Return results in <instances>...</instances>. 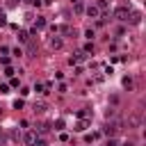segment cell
I'll use <instances>...</instances> for the list:
<instances>
[{
	"label": "cell",
	"instance_id": "1",
	"mask_svg": "<svg viewBox=\"0 0 146 146\" xmlns=\"http://www.w3.org/2000/svg\"><path fill=\"white\" fill-rule=\"evenodd\" d=\"M128 14H130L128 7H116V9H114V18H116V21H128Z\"/></svg>",
	"mask_w": 146,
	"mask_h": 146
},
{
	"label": "cell",
	"instance_id": "2",
	"mask_svg": "<svg viewBox=\"0 0 146 146\" xmlns=\"http://www.w3.org/2000/svg\"><path fill=\"white\" fill-rule=\"evenodd\" d=\"M34 141H36V132L30 130V132L23 135V144H25V146H34Z\"/></svg>",
	"mask_w": 146,
	"mask_h": 146
},
{
	"label": "cell",
	"instance_id": "3",
	"mask_svg": "<svg viewBox=\"0 0 146 146\" xmlns=\"http://www.w3.org/2000/svg\"><path fill=\"white\" fill-rule=\"evenodd\" d=\"M84 14H87L89 18H98V14H100V9H98L96 5H89V7H84Z\"/></svg>",
	"mask_w": 146,
	"mask_h": 146
},
{
	"label": "cell",
	"instance_id": "4",
	"mask_svg": "<svg viewBox=\"0 0 146 146\" xmlns=\"http://www.w3.org/2000/svg\"><path fill=\"white\" fill-rule=\"evenodd\" d=\"M128 21H130V25H139L141 23V14L139 11H130L128 14Z\"/></svg>",
	"mask_w": 146,
	"mask_h": 146
},
{
	"label": "cell",
	"instance_id": "5",
	"mask_svg": "<svg viewBox=\"0 0 146 146\" xmlns=\"http://www.w3.org/2000/svg\"><path fill=\"white\" fill-rule=\"evenodd\" d=\"M43 27H46V18L36 16V21H34V27H32V32H36V30H43Z\"/></svg>",
	"mask_w": 146,
	"mask_h": 146
},
{
	"label": "cell",
	"instance_id": "6",
	"mask_svg": "<svg viewBox=\"0 0 146 146\" xmlns=\"http://www.w3.org/2000/svg\"><path fill=\"white\" fill-rule=\"evenodd\" d=\"M73 2V11L75 14H84V5H82V0H71Z\"/></svg>",
	"mask_w": 146,
	"mask_h": 146
},
{
	"label": "cell",
	"instance_id": "7",
	"mask_svg": "<svg viewBox=\"0 0 146 146\" xmlns=\"http://www.w3.org/2000/svg\"><path fill=\"white\" fill-rule=\"evenodd\" d=\"M62 46H64V41H62L59 36H52V39H50V48H55V50H59Z\"/></svg>",
	"mask_w": 146,
	"mask_h": 146
},
{
	"label": "cell",
	"instance_id": "8",
	"mask_svg": "<svg viewBox=\"0 0 146 146\" xmlns=\"http://www.w3.org/2000/svg\"><path fill=\"white\" fill-rule=\"evenodd\" d=\"M16 39H18L21 43H27V39H30V34H27L25 30H18V34H16Z\"/></svg>",
	"mask_w": 146,
	"mask_h": 146
},
{
	"label": "cell",
	"instance_id": "9",
	"mask_svg": "<svg viewBox=\"0 0 146 146\" xmlns=\"http://www.w3.org/2000/svg\"><path fill=\"white\" fill-rule=\"evenodd\" d=\"M75 130H78V132H84V130H87V121H78V123H75Z\"/></svg>",
	"mask_w": 146,
	"mask_h": 146
},
{
	"label": "cell",
	"instance_id": "10",
	"mask_svg": "<svg viewBox=\"0 0 146 146\" xmlns=\"http://www.w3.org/2000/svg\"><path fill=\"white\" fill-rule=\"evenodd\" d=\"M82 57H84V52H75V55L71 57V64H78V62H80Z\"/></svg>",
	"mask_w": 146,
	"mask_h": 146
},
{
	"label": "cell",
	"instance_id": "11",
	"mask_svg": "<svg viewBox=\"0 0 146 146\" xmlns=\"http://www.w3.org/2000/svg\"><path fill=\"white\" fill-rule=\"evenodd\" d=\"M128 125L137 128V125H139V119H137V116H130V119H128Z\"/></svg>",
	"mask_w": 146,
	"mask_h": 146
},
{
	"label": "cell",
	"instance_id": "12",
	"mask_svg": "<svg viewBox=\"0 0 146 146\" xmlns=\"http://www.w3.org/2000/svg\"><path fill=\"white\" fill-rule=\"evenodd\" d=\"M34 112H46V103H36L34 105Z\"/></svg>",
	"mask_w": 146,
	"mask_h": 146
},
{
	"label": "cell",
	"instance_id": "13",
	"mask_svg": "<svg viewBox=\"0 0 146 146\" xmlns=\"http://www.w3.org/2000/svg\"><path fill=\"white\" fill-rule=\"evenodd\" d=\"M55 130H64V121H62V119L55 121Z\"/></svg>",
	"mask_w": 146,
	"mask_h": 146
},
{
	"label": "cell",
	"instance_id": "14",
	"mask_svg": "<svg viewBox=\"0 0 146 146\" xmlns=\"http://www.w3.org/2000/svg\"><path fill=\"white\" fill-rule=\"evenodd\" d=\"M34 91H36V94H43V84L36 82V84H34Z\"/></svg>",
	"mask_w": 146,
	"mask_h": 146
},
{
	"label": "cell",
	"instance_id": "15",
	"mask_svg": "<svg viewBox=\"0 0 146 146\" xmlns=\"http://www.w3.org/2000/svg\"><path fill=\"white\" fill-rule=\"evenodd\" d=\"M123 87H128V89H130V87H132V80H130V78H123Z\"/></svg>",
	"mask_w": 146,
	"mask_h": 146
},
{
	"label": "cell",
	"instance_id": "16",
	"mask_svg": "<svg viewBox=\"0 0 146 146\" xmlns=\"http://www.w3.org/2000/svg\"><path fill=\"white\" fill-rule=\"evenodd\" d=\"M14 107H16V110H21V107H23V98H18V100H14Z\"/></svg>",
	"mask_w": 146,
	"mask_h": 146
},
{
	"label": "cell",
	"instance_id": "17",
	"mask_svg": "<svg viewBox=\"0 0 146 146\" xmlns=\"http://www.w3.org/2000/svg\"><path fill=\"white\" fill-rule=\"evenodd\" d=\"M78 116H80V119H87V116H89V112H87V110H80V112H78Z\"/></svg>",
	"mask_w": 146,
	"mask_h": 146
},
{
	"label": "cell",
	"instance_id": "18",
	"mask_svg": "<svg viewBox=\"0 0 146 146\" xmlns=\"http://www.w3.org/2000/svg\"><path fill=\"white\" fill-rule=\"evenodd\" d=\"M84 52H94V43H87L84 46Z\"/></svg>",
	"mask_w": 146,
	"mask_h": 146
},
{
	"label": "cell",
	"instance_id": "19",
	"mask_svg": "<svg viewBox=\"0 0 146 146\" xmlns=\"http://www.w3.org/2000/svg\"><path fill=\"white\" fill-rule=\"evenodd\" d=\"M5 75H14V68L11 66H5Z\"/></svg>",
	"mask_w": 146,
	"mask_h": 146
},
{
	"label": "cell",
	"instance_id": "20",
	"mask_svg": "<svg viewBox=\"0 0 146 146\" xmlns=\"http://www.w3.org/2000/svg\"><path fill=\"white\" fill-rule=\"evenodd\" d=\"M9 91V84H0V94H7Z\"/></svg>",
	"mask_w": 146,
	"mask_h": 146
},
{
	"label": "cell",
	"instance_id": "21",
	"mask_svg": "<svg viewBox=\"0 0 146 146\" xmlns=\"http://www.w3.org/2000/svg\"><path fill=\"white\" fill-rule=\"evenodd\" d=\"M0 25H7V16H5L2 11H0Z\"/></svg>",
	"mask_w": 146,
	"mask_h": 146
},
{
	"label": "cell",
	"instance_id": "22",
	"mask_svg": "<svg viewBox=\"0 0 146 146\" xmlns=\"http://www.w3.org/2000/svg\"><path fill=\"white\" fill-rule=\"evenodd\" d=\"M105 146H116V141H114V139H110V141H107Z\"/></svg>",
	"mask_w": 146,
	"mask_h": 146
},
{
	"label": "cell",
	"instance_id": "23",
	"mask_svg": "<svg viewBox=\"0 0 146 146\" xmlns=\"http://www.w3.org/2000/svg\"><path fill=\"white\" fill-rule=\"evenodd\" d=\"M123 146H135V144H132V141H125V144H123Z\"/></svg>",
	"mask_w": 146,
	"mask_h": 146
},
{
	"label": "cell",
	"instance_id": "24",
	"mask_svg": "<svg viewBox=\"0 0 146 146\" xmlns=\"http://www.w3.org/2000/svg\"><path fill=\"white\" fill-rule=\"evenodd\" d=\"M0 146H5V144H2V139H0Z\"/></svg>",
	"mask_w": 146,
	"mask_h": 146
}]
</instances>
